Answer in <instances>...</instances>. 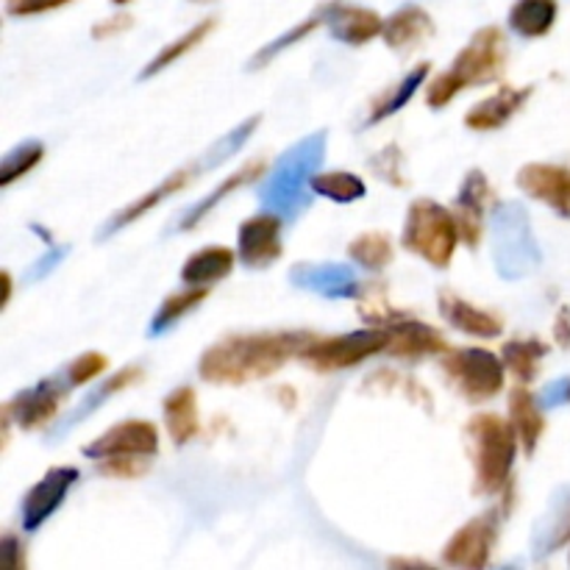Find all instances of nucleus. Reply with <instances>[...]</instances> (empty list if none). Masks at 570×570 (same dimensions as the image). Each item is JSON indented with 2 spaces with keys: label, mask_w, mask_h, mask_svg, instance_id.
Masks as SVG:
<instances>
[{
  "label": "nucleus",
  "mask_w": 570,
  "mask_h": 570,
  "mask_svg": "<svg viewBox=\"0 0 570 570\" xmlns=\"http://www.w3.org/2000/svg\"><path fill=\"white\" fill-rule=\"evenodd\" d=\"M490 181L479 167L468 170V176L462 178L460 193H456V226H460L462 243L471 250H476L482 245L484 237V223H488V204H490Z\"/></svg>",
  "instance_id": "16"
},
{
  "label": "nucleus",
  "mask_w": 570,
  "mask_h": 570,
  "mask_svg": "<svg viewBox=\"0 0 570 570\" xmlns=\"http://www.w3.org/2000/svg\"><path fill=\"white\" fill-rule=\"evenodd\" d=\"M150 460H134V456H115V460H98V473L111 479H134L148 471Z\"/></svg>",
  "instance_id": "41"
},
{
  "label": "nucleus",
  "mask_w": 570,
  "mask_h": 570,
  "mask_svg": "<svg viewBox=\"0 0 570 570\" xmlns=\"http://www.w3.org/2000/svg\"><path fill=\"white\" fill-rule=\"evenodd\" d=\"M134 26L131 14H126V11H120V14H111L106 17L104 22H98V26L92 28V37L95 39H109V37H120L122 31H128V28Z\"/></svg>",
  "instance_id": "45"
},
{
  "label": "nucleus",
  "mask_w": 570,
  "mask_h": 570,
  "mask_svg": "<svg viewBox=\"0 0 570 570\" xmlns=\"http://www.w3.org/2000/svg\"><path fill=\"white\" fill-rule=\"evenodd\" d=\"M106 367H109V360H106L104 354H98V351H87V354H81V356H76L72 362H67L61 371H65L67 382L72 384V390H78V387H83V384L92 382V379H98Z\"/></svg>",
  "instance_id": "38"
},
{
  "label": "nucleus",
  "mask_w": 570,
  "mask_h": 570,
  "mask_svg": "<svg viewBox=\"0 0 570 570\" xmlns=\"http://www.w3.org/2000/svg\"><path fill=\"white\" fill-rule=\"evenodd\" d=\"M72 0H6V14L9 17H37L45 11L61 9Z\"/></svg>",
  "instance_id": "43"
},
{
  "label": "nucleus",
  "mask_w": 570,
  "mask_h": 570,
  "mask_svg": "<svg viewBox=\"0 0 570 570\" xmlns=\"http://www.w3.org/2000/svg\"><path fill=\"white\" fill-rule=\"evenodd\" d=\"M490 250L495 273L504 282H521L543 265V250L527 206L518 200L495 204L490 212Z\"/></svg>",
  "instance_id": "5"
},
{
  "label": "nucleus",
  "mask_w": 570,
  "mask_h": 570,
  "mask_svg": "<svg viewBox=\"0 0 570 570\" xmlns=\"http://www.w3.org/2000/svg\"><path fill=\"white\" fill-rule=\"evenodd\" d=\"M460 239L462 237L454 212H449L443 204L432 198L412 200L410 209H406L404 232H401V245L410 254L421 256L423 262L443 271L454 259Z\"/></svg>",
  "instance_id": "7"
},
{
  "label": "nucleus",
  "mask_w": 570,
  "mask_h": 570,
  "mask_svg": "<svg viewBox=\"0 0 570 570\" xmlns=\"http://www.w3.org/2000/svg\"><path fill=\"white\" fill-rule=\"evenodd\" d=\"M546 354H549L546 343L529 337V340H512V343H507L501 360H504L507 371H512V376H518L523 384H527V382H534V376L540 373V362H543Z\"/></svg>",
  "instance_id": "34"
},
{
  "label": "nucleus",
  "mask_w": 570,
  "mask_h": 570,
  "mask_svg": "<svg viewBox=\"0 0 570 570\" xmlns=\"http://www.w3.org/2000/svg\"><path fill=\"white\" fill-rule=\"evenodd\" d=\"M206 293H209V287H189V284H184L181 293L167 295V298L161 301L159 309H156V315L150 317L148 337H161V334H167L170 328H176L189 312L198 309V306L204 304Z\"/></svg>",
  "instance_id": "30"
},
{
  "label": "nucleus",
  "mask_w": 570,
  "mask_h": 570,
  "mask_svg": "<svg viewBox=\"0 0 570 570\" xmlns=\"http://www.w3.org/2000/svg\"><path fill=\"white\" fill-rule=\"evenodd\" d=\"M554 332H557V343H560L562 348H568L570 345V309L568 306H562L560 315H557Z\"/></svg>",
  "instance_id": "47"
},
{
  "label": "nucleus",
  "mask_w": 570,
  "mask_h": 570,
  "mask_svg": "<svg viewBox=\"0 0 570 570\" xmlns=\"http://www.w3.org/2000/svg\"><path fill=\"white\" fill-rule=\"evenodd\" d=\"M42 159L45 142H39V139H26V142L14 145V148L3 156V161H0V184H3V187H11L17 178L31 173Z\"/></svg>",
  "instance_id": "37"
},
{
  "label": "nucleus",
  "mask_w": 570,
  "mask_h": 570,
  "mask_svg": "<svg viewBox=\"0 0 570 570\" xmlns=\"http://www.w3.org/2000/svg\"><path fill=\"white\" fill-rule=\"evenodd\" d=\"M321 26H326V6H323V9H317L315 14L306 17V20H301L298 26H293V28H289V31H284L282 37H276V39H271V42H267V45H262V48L256 50L254 56H250V61H248V65H245V70H248V72L262 70V67L271 65V61L276 59V56H282L284 50L293 48V45H298L301 39L312 37V33H315Z\"/></svg>",
  "instance_id": "33"
},
{
  "label": "nucleus",
  "mask_w": 570,
  "mask_h": 570,
  "mask_svg": "<svg viewBox=\"0 0 570 570\" xmlns=\"http://www.w3.org/2000/svg\"><path fill=\"white\" fill-rule=\"evenodd\" d=\"M309 332L232 334L209 345L198 360V376L209 384H250L282 371L312 343Z\"/></svg>",
  "instance_id": "1"
},
{
  "label": "nucleus",
  "mask_w": 570,
  "mask_h": 570,
  "mask_svg": "<svg viewBox=\"0 0 570 570\" xmlns=\"http://www.w3.org/2000/svg\"><path fill=\"white\" fill-rule=\"evenodd\" d=\"M165 426L176 445H187L198 438L200 417H198V395L193 387H176L165 399Z\"/></svg>",
  "instance_id": "28"
},
{
  "label": "nucleus",
  "mask_w": 570,
  "mask_h": 570,
  "mask_svg": "<svg viewBox=\"0 0 570 570\" xmlns=\"http://www.w3.org/2000/svg\"><path fill=\"white\" fill-rule=\"evenodd\" d=\"M22 549H26V546H22L14 534H6L3 543H0V557H3L6 568H11V570L26 568V551Z\"/></svg>",
  "instance_id": "46"
},
{
  "label": "nucleus",
  "mask_w": 570,
  "mask_h": 570,
  "mask_svg": "<svg viewBox=\"0 0 570 570\" xmlns=\"http://www.w3.org/2000/svg\"><path fill=\"white\" fill-rule=\"evenodd\" d=\"M507 512V510H504ZM504 512L488 510L468 521L454 532V538L445 543L443 562L454 568H484L493 554L495 538H499V523Z\"/></svg>",
  "instance_id": "14"
},
{
  "label": "nucleus",
  "mask_w": 570,
  "mask_h": 570,
  "mask_svg": "<svg viewBox=\"0 0 570 570\" xmlns=\"http://www.w3.org/2000/svg\"><path fill=\"white\" fill-rule=\"evenodd\" d=\"M195 3H209V0H195Z\"/></svg>",
  "instance_id": "49"
},
{
  "label": "nucleus",
  "mask_w": 570,
  "mask_h": 570,
  "mask_svg": "<svg viewBox=\"0 0 570 570\" xmlns=\"http://www.w3.org/2000/svg\"><path fill=\"white\" fill-rule=\"evenodd\" d=\"M111 3H117V6H126V3H131V0H111Z\"/></svg>",
  "instance_id": "48"
},
{
  "label": "nucleus",
  "mask_w": 570,
  "mask_h": 570,
  "mask_svg": "<svg viewBox=\"0 0 570 570\" xmlns=\"http://www.w3.org/2000/svg\"><path fill=\"white\" fill-rule=\"evenodd\" d=\"M371 170L390 187H406L410 184L404 176V154H401L399 145H387L384 150H379L371 159Z\"/></svg>",
  "instance_id": "39"
},
{
  "label": "nucleus",
  "mask_w": 570,
  "mask_h": 570,
  "mask_svg": "<svg viewBox=\"0 0 570 570\" xmlns=\"http://www.w3.org/2000/svg\"><path fill=\"white\" fill-rule=\"evenodd\" d=\"M89 460H115V456H134V460H150L159 454V432L150 421H122L106 429L100 438L81 449Z\"/></svg>",
  "instance_id": "12"
},
{
  "label": "nucleus",
  "mask_w": 570,
  "mask_h": 570,
  "mask_svg": "<svg viewBox=\"0 0 570 570\" xmlns=\"http://www.w3.org/2000/svg\"><path fill=\"white\" fill-rule=\"evenodd\" d=\"M328 131H312L301 137L298 142L289 145L273 167H267L265 178L259 184V204L262 209L273 212L284 223H295L312 206L315 189L312 181L321 173L326 161Z\"/></svg>",
  "instance_id": "2"
},
{
  "label": "nucleus",
  "mask_w": 570,
  "mask_h": 570,
  "mask_svg": "<svg viewBox=\"0 0 570 570\" xmlns=\"http://www.w3.org/2000/svg\"><path fill=\"white\" fill-rule=\"evenodd\" d=\"M139 379H142V371H139L137 365H128L122 367V371H115L109 379H104V382L98 384V387L89 390L87 395H83L81 401H78L76 406H72L70 412H65V415L59 417V421L50 426L48 432V443H59L65 434H70L72 429L81 426L83 421H89V417L95 415V412L100 410V406L106 404L109 399H115L117 393H122L126 387H131V384H137Z\"/></svg>",
  "instance_id": "17"
},
{
  "label": "nucleus",
  "mask_w": 570,
  "mask_h": 570,
  "mask_svg": "<svg viewBox=\"0 0 570 570\" xmlns=\"http://www.w3.org/2000/svg\"><path fill=\"white\" fill-rule=\"evenodd\" d=\"M532 92L534 87H501L499 92L479 100V104L468 111L465 126L471 128V131H499V128H504L507 122L527 106Z\"/></svg>",
  "instance_id": "21"
},
{
  "label": "nucleus",
  "mask_w": 570,
  "mask_h": 570,
  "mask_svg": "<svg viewBox=\"0 0 570 570\" xmlns=\"http://www.w3.org/2000/svg\"><path fill=\"white\" fill-rule=\"evenodd\" d=\"M393 254H395L393 239H390L384 232L360 234V237L348 245V259L356 262V265L365 267V271L371 273L384 271V267L393 262Z\"/></svg>",
  "instance_id": "35"
},
{
  "label": "nucleus",
  "mask_w": 570,
  "mask_h": 570,
  "mask_svg": "<svg viewBox=\"0 0 570 570\" xmlns=\"http://www.w3.org/2000/svg\"><path fill=\"white\" fill-rule=\"evenodd\" d=\"M429 70H432V65H429V61H421V65L412 67V70L406 72V76L401 78V81L395 83V87L390 89L382 100H376V106H373V111H371V117H367L365 126H376V122L399 115V111L404 109L412 98H415L417 89L423 87V81L429 78Z\"/></svg>",
  "instance_id": "32"
},
{
  "label": "nucleus",
  "mask_w": 570,
  "mask_h": 570,
  "mask_svg": "<svg viewBox=\"0 0 570 570\" xmlns=\"http://www.w3.org/2000/svg\"><path fill=\"white\" fill-rule=\"evenodd\" d=\"M538 401L546 412L560 410V406H570V376H562L557 379V382L546 384L543 393L538 395Z\"/></svg>",
  "instance_id": "44"
},
{
  "label": "nucleus",
  "mask_w": 570,
  "mask_h": 570,
  "mask_svg": "<svg viewBox=\"0 0 570 570\" xmlns=\"http://www.w3.org/2000/svg\"><path fill=\"white\" fill-rule=\"evenodd\" d=\"M72 393V384L67 382L65 371H56L53 376L39 379L33 387L20 390L9 404L3 406V415L14 421L22 432H37L59 417V406Z\"/></svg>",
  "instance_id": "10"
},
{
  "label": "nucleus",
  "mask_w": 570,
  "mask_h": 570,
  "mask_svg": "<svg viewBox=\"0 0 570 570\" xmlns=\"http://www.w3.org/2000/svg\"><path fill=\"white\" fill-rule=\"evenodd\" d=\"M215 26H217L215 17H206V20H200L198 26L189 28L187 33H181V37L173 39L170 45H165V48H161L159 53H156L154 59H150L148 65L142 67V72H139V81H150V78H154V76L165 72L167 67L176 65L178 59H184V56H187L189 50L198 48V45L204 42V39L209 37L212 31H215Z\"/></svg>",
  "instance_id": "31"
},
{
  "label": "nucleus",
  "mask_w": 570,
  "mask_h": 570,
  "mask_svg": "<svg viewBox=\"0 0 570 570\" xmlns=\"http://www.w3.org/2000/svg\"><path fill=\"white\" fill-rule=\"evenodd\" d=\"M360 315L362 321L371 323V326H390V323L401 321L404 312L395 309V306L384 298V293H379V287H371L365 293V298H362Z\"/></svg>",
  "instance_id": "40"
},
{
  "label": "nucleus",
  "mask_w": 570,
  "mask_h": 570,
  "mask_svg": "<svg viewBox=\"0 0 570 570\" xmlns=\"http://www.w3.org/2000/svg\"><path fill=\"white\" fill-rule=\"evenodd\" d=\"M570 540V488H560L532 532V557L546 560Z\"/></svg>",
  "instance_id": "24"
},
{
  "label": "nucleus",
  "mask_w": 570,
  "mask_h": 570,
  "mask_svg": "<svg viewBox=\"0 0 570 570\" xmlns=\"http://www.w3.org/2000/svg\"><path fill=\"white\" fill-rule=\"evenodd\" d=\"M476 465V493L499 495L510 490L512 468L518 454V434L510 421L490 412H479L465 426Z\"/></svg>",
  "instance_id": "6"
},
{
  "label": "nucleus",
  "mask_w": 570,
  "mask_h": 570,
  "mask_svg": "<svg viewBox=\"0 0 570 570\" xmlns=\"http://www.w3.org/2000/svg\"><path fill=\"white\" fill-rule=\"evenodd\" d=\"M434 37V22L429 17V11H423L421 6H401L399 11L384 20L382 39L390 50L395 53H410L417 45L429 42Z\"/></svg>",
  "instance_id": "23"
},
{
  "label": "nucleus",
  "mask_w": 570,
  "mask_h": 570,
  "mask_svg": "<svg viewBox=\"0 0 570 570\" xmlns=\"http://www.w3.org/2000/svg\"><path fill=\"white\" fill-rule=\"evenodd\" d=\"M289 284L326 301H354L362 293L360 276L345 262H295Z\"/></svg>",
  "instance_id": "13"
},
{
  "label": "nucleus",
  "mask_w": 570,
  "mask_h": 570,
  "mask_svg": "<svg viewBox=\"0 0 570 570\" xmlns=\"http://www.w3.org/2000/svg\"><path fill=\"white\" fill-rule=\"evenodd\" d=\"M265 173H267V165H265V161H259V159L250 161V165H245V167H239V170L232 173V176H228L226 181L217 184V187L212 189L209 195H204V198L195 200L193 206H187V209H184L181 215L176 217L173 228H176V232H193V228L198 226V223L204 220V217L209 215V212L215 209L217 204H223V200H226L228 195L237 193L239 187H248L250 181H256V178L265 176Z\"/></svg>",
  "instance_id": "25"
},
{
  "label": "nucleus",
  "mask_w": 570,
  "mask_h": 570,
  "mask_svg": "<svg viewBox=\"0 0 570 570\" xmlns=\"http://www.w3.org/2000/svg\"><path fill=\"white\" fill-rule=\"evenodd\" d=\"M440 315H443V321L449 323V326H454L456 332H465L479 340L501 337V332H504V323H501L499 315L471 304V301L460 298V295L449 293V289L440 293Z\"/></svg>",
  "instance_id": "22"
},
{
  "label": "nucleus",
  "mask_w": 570,
  "mask_h": 570,
  "mask_svg": "<svg viewBox=\"0 0 570 570\" xmlns=\"http://www.w3.org/2000/svg\"><path fill=\"white\" fill-rule=\"evenodd\" d=\"M237 254L226 245H212V248L195 250L181 267V282L189 287H212V284L223 282L228 273L234 271Z\"/></svg>",
  "instance_id": "27"
},
{
  "label": "nucleus",
  "mask_w": 570,
  "mask_h": 570,
  "mask_svg": "<svg viewBox=\"0 0 570 570\" xmlns=\"http://www.w3.org/2000/svg\"><path fill=\"white\" fill-rule=\"evenodd\" d=\"M390 345V334L384 326H367L356 328V332L337 334V337L326 340H312L298 360L309 365L317 373H337L348 371V367L362 365L371 356L382 354Z\"/></svg>",
  "instance_id": "8"
},
{
  "label": "nucleus",
  "mask_w": 570,
  "mask_h": 570,
  "mask_svg": "<svg viewBox=\"0 0 570 570\" xmlns=\"http://www.w3.org/2000/svg\"><path fill=\"white\" fill-rule=\"evenodd\" d=\"M81 471L72 465L50 468L26 495H22L20 504V527L22 532H37L42 529L50 518L59 512V507L65 504V499L70 495V490L76 488Z\"/></svg>",
  "instance_id": "11"
},
{
  "label": "nucleus",
  "mask_w": 570,
  "mask_h": 570,
  "mask_svg": "<svg viewBox=\"0 0 570 570\" xmlns=\"http://www.w3.org/2000/svg\"><path fill=\"white\" fill-rule=\"evenodd\" d=\"M515 184L521 193L529 195V198L543 200V204L551 206L557 215L570 220V170L568 167L534 161V165H527L518 170Z\"/></svg>",
  "instance_id": "18"
},
{
  "label": "nucleus",
  "mask_w": 570,
  "mask_h": 570,
  "mask_svg": "<svg viewBox=\"0 0 570 570\" xmlns=\"http://www.w3.org/2000/svg\"><path fill=\"white\" fill-rule=\"evenodd\" d=\"M507 67V37L501 28L488 26L473 33L471 42L456 53L451 70L434 78L426 89L429 109H445L462 89L482 87L501 78Z\"/></svg>",
  "instance_id": "4"
},
{
  "label": "nucleus",
  "mask_w": 570,
  "mask_h": 570,
  "mask_svg": "<svg viewBox=\"0 0 570 570\" xmlns=\"http://www.w3.org/2000/svg\"><path fill=\"white\" fill-rule=\"evenodd\" d=\"M443 371L460 395L471 404L495 399L504 390L507 365L488 348H451L443 356Z\"/></svg>",
  "instance_id": "9"
},
{
  "label": "nucleus",
  "mask_w": 570,
  "mask_h": 570,
  "mask_svg": "<svg viewBox=\"0 0 570 570\" xmlns=\"http://www.w3.org/2000/svg\"><path fill=\"white\" fill-rule=\"evenodd\" d=\"M326 26L332 37L343 45H367L371 39L382 37L384 20L373 9L348 3L326 6Z\"/></svg>",
  "instance_id": "20"
},
{
  "label": "nucleus",
  "mask_w": 570,
  "mask_h": 570,
  "mask_svg": "<svg viewBox=\"0 0 570 570\" xmlns=\"http://www.w3.org/2000/svg\"><path fill=\"white\" fill-rule=\"evenodd\" d=\"M259 122H262V115H250L248 120H243L239 126H234L232 131L223 134L217 142H212L209 148L198 156V159L189 161V165H184V167H178V170H173L165 181L156 184V187L148 189L145 195H139L134 204L122 206L120 212H115V215H111L109 220L98 228V243H106V239H111L115 234H120L122 228L131 226L134 220H139V217H145L148 212H154L156 206H161L167 198H173L176 193H181V189L187 187L189 181H195L198 176H204V173L226 165L232 156H237L239 150L248 145V139L254 137L256 128H259Z\"/></svg>",
  "instance_id": "3"
},
{
  "label": "nucleus",
  "mask_w": 570,
  "mask_h": 570,
  "mask_svg": "<svg viewBox=\"0 0 570 570\" xmlns=\"http://www.w3.org/2000/svg\"><path fill=\"white\" fill-rule=\"evenodd\" d=\"M560 3L557 0H515L510 9V28L523 39H538L554 28Z\"/></svg>",
  "instance_id": "29"
},
{
  "label": "nucleus",
  "mask_w": 570,
  "mask_h": 570,
  "mask_svg": "<svg viewBox=\"0 0 570 570\" xmlns=\"http://www.w3.org/2000/svg\"><path fill=\"white\" fill-rule=\"evenodd\" d=\"M282 226V217L267 209L248 217L237 232V259L248 271H265V267L276 265L284 254Z\"/></svg>",
  "instance_id": "15"
},
{
  "label": "nucleus",
  "mask_w": 570,
  "mask_h": 570,
  "mask_svg": "<svg viewBox=\"0 0 570 570\" xmlns=\"http://www.w3.org/2000/svg\"><path fill=\"white\" fill-rule=\"evenodd\" d=\"M384 328H387L390 334L387 354L401 356V360H421V356L445 354V351H451V345L445 343L443 334L434 326H429V323L401 317V321L390 323V326Z\"/></svg>",
  "instance_id": "19"
},
{
  "label": "nucleus",
  "mask_w": 570,
  "mask_h": 570,
  "mask_svg": "<svg viewBox=\"0 0 570 570\" xmlns=\"http://www.w3.org/2000/svg\"><path fill=\"white\" fill-rule=\"evenodd\" d=\"M312 189H315V195L334 200V204H354V200H362L367 195L365 181L348 170L317 173Z\"/></svg>",
  "instance_id": "36"
},
{
  "label": "nucleus",
  "mask_w": 570,
  "mask_h": 570,
  "mask_svg": "<svg viewBox=\"0 0 570 570\" xmlns=\"http://www.w3.org/2000/svg\"><path fill=\"white\" fill-rule=\"evenodd\" d=\"M70 254V248L67 245H50V250L45 256H39L37 262H33L31 267H28L26 273V282H42V278H48L50 273L56 271V267L65 262V256Z\"/></svg>",
  "instance_id": "42"
},
{
  "label": "nucleus",
  "mask_w": 570,
  "mask_h": 570,
  "mask_svg": "<svg viewBox=\"0 0 570 570\" xmlns=\"http://www.w3.org/2000/svg\"><path fill=\"white\" fill-rule=\"evenodd\" d=\"M543 406L540 401L534 399L529 390L518 387L512 390L510 395V423L515 429L518 440H521V449L527 456H534L538 451L540 438H543V429H546V415H543Z\"/></svg>",
  "instance_id": "26"
}]
</instances>
